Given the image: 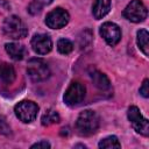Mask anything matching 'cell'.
<instances>
[{
	"instance_id": "4fadbf2b",
	"label": "cell",
	"mask_w": 149,
	"mask_h": 149,
	"mask_svg": "<svg viewBox=\"0 0 149 149\" xmlns=\"http://www.w3.org/2000/svg\"><path fill=\"white\" fill-rule=\"evenodd\" d=\"M90 77H91L94 86L98 87L99 90H108L111 87L109 79L105 73H102L98 70H93L90 72Z\"/></svg>"
},
{
	"instance_id": "7a4b0ae2",
	"label": "cell",
	"mask_w": 149,
	"mask_h": 149,
	"mask_svg": "<svg viewBox=\"0 0 149 149\" xmlns=\"http://www.w3.org/2000/svg\"><path fill=\"white\" fill-rule=\"evenodd\" d=\"M2 31L5 36L13 38V40H20L27 36L28 28L24 24V22L16 15H10L5 19L2 24Z\"/></svg>"
},
{
	"instance_id": "30bf717a",
	"label": "cell",
	"mask_w": 149,
	"mask_h": 149,
	"mask_svg": "<svg viewBox=\"0 0 149 149\" xmlns=\"http://www.w3.org/2000/svg\"><path fill=\"white\" fill-rule=\"evenodd\" d=\"M30 45L33 50L38 55H45L52 49V41L47 34H35L31 37Z\"/></svg>"
},
{
	"instance_id": "ffe728a7",
	"label": "cell",
	"mask_w": 149,
	"mask_h": 149,
	"mask_svg": "<svg viewBox=\"0 0 149 149\" xmlns=\"http://www.w3.org/2000/svg\"><path fill=\"white\" fill-rule=\"evenodd\" d=\"M0 133L3 134V135H9L10 134V127L8 126L6 119L0 115Z\"/></svg>"
},
{
	"instance_id": "e0dca14e",
	"label": "cell",
	"mask_w": 149,
	"mask_h": 149,
	"mask_svg": "<svg viewBox=\"0 0 149 149\" xmlns=\"http://www.w3.org/2000/svg\"><path fill=\"white\" fill-rule=\"evenodd\" d=\"M98 147L99 148H120L121 144H120V142H119L116 136L111 135V136H107V137L102 139L99 142Z\"/></svg>"
},
{
	"instance_id": "277c9868",
	"label": "cell",
	"mask_w": 149,
	"mask_h": 149,
	"mask_svg": "<svg viewBox=\"0 0 149 149\" xmlns=\"http://www.w3.org/2000/svg\"><path fill=\"white\" fill-rule=\"evenodd\" d=\"M14 112L16 118L23 123H29L34 121L38 113V106L30 100H22L15 105Z\"/></svg>"
},
{
	"instance_id": "44dd1931",
	"label": "cell",
	"mask_w": 149,
	"mask_h": 149,
	"mask_svg": "<svg viewBox=\"0 0 149 149\" xmlns=\"http://www.w3.org/2000/svg\"><path fill=\"white\" fill-rule=\"evenodd\" d=\"M140 93L142 94V97L144 98H148L149 97V80L148 79H144L141 87H140Z\"/></svg>"
},
{
	"instance_id": "9a60e30c",
	"label": "cell",
	"mask_w": 149,
	"mask_h": 149,
	"mask_svg": "<svg viewBox=\"0 0 149 149\" xmlns=\"http://www.w3.org/2000/svg\"><path fill=\"white\" fill-rule=\"evenodd\" d=\"M137 45L140 48V50L148 56L149 55V34L146 29H140L137 31Z\"/></svg>"
},
{
	"instance_id": "d6986e66",
	"label": "cell",
	"mask_w": 149,
	"mask_h": 149,
	"mask_svg": "<svg viewBox=\"0 0 149 149\" xmlns=\"http://www.w3.org/2000/svg\"><path fill=\"white\" fill-rule=\"evenodd\" d=\"M51 2H52V0H33V2L30 3L28 10H29L31 14H36V13H38V12L42 9V7L48 6V5H50Z\"/></svg>"
},
{
	"instance_id": "3957f363",
	"label": "cell",
	"mask_w": 149,
	"mask_h": 149,
	"mask_svg": "<svg viewBox=\"0 0 149 149\" xmlns=\"http://www.w3.org/2000/svg\"><path fill=\"white\" fill-rule=\"evenodd\" d=\"M27 73L33 81H43L50 76V70L45 61L41 58H31L28 62Z\"/></svg>"
},
{
	"instance_id": "5b68a950",
	"label": "cell",
	"mask_w": 149,
	"mask_h": 149,
	"mask_svg": "<svg viewBox=\"0 0 149 149\" xmlns=\"http://www.w3.org/2000/svg\"><path fill=\"white\" fill-rule=\"evenodd\" d=\"M122 14L130 22L139 23V22L144 21V19L148 15V10H147V7L144 6V3L141 0H132L126 6Z\"/></svg>"
},
{
	"instance_id": "9c48e42d",
	"label": "cell",
	"mask_w": 149,
	"mask_h": 149,
	"mask_svg": "<svg viewBox=\"0 0 149 149\" xmlns=\"http://www.w3.org/2000/svg\"><path fill=\"white\" fill-rule=\"evenodd\" d=\"M100 35L111 47L116 45L121 40V29L114 22H105L100 27Z\"/></svg>"
},
{
	"instance_id": "5bb4252c",
	"label": "cell",
	"mask_w": 149,
	"mask_h": 149,
	"mask_svg": "<svg viewBox=\"0 0 149 149\" xmlns=\"http://www.w3.org/2000/svg\"><path fill=\"white\" fill-rule=\"evenodd\" d=\"M15 79V70L8 63L0 64V80L5 84H12Z\"/></svg>"
},
{
	"instance_id": "8fae6325",
	"label": "cell",
	"mask_w": 149,
	"mask_h": 149,
	"mask_svg": "<svg viewBox=\"0 0 149 149\" xmlns=\"http://www.w3.org/2000/svg\"><path fill=\"white\" fill-rule=\"evenodd\" d=\"M111 10V0H94L92 5V14L94 19L99 20L107 15Z\"/></svg>"
},
{
	"instance_id": "7402d4cb",
	"label": "cell",
	"mask_w": 149,
	"mask_h": 149,
	"mask_svg": "<svg viewBox=\"0 0 149 149\" xmlns=\"http://www.w3.org/2000/svg\"><path fill=\"white\" fill-rule=\"evenodd\" d=\"M31 148H50V143L47 142V141H44V140H42V141H40V142L34 143V144L31 146Z\"/></svg>"
},
{
	"instance_id": "ba28073f",
	"label": "cell",
	"mask_w": 149,
	"mask_h": 149,
	"mask_svg": "<svg viewBox=\"0 0 149 149\" xmlns=\"http://www.w3.org/2000/svg\"><path fill=\"white\" fill-rule=\"evenodd\" d=\"M69 20H70L69 13L64 8L57 7L47 14L45 24L51 29H61L68 24Z\"/></svg>"
},
{
	"instance_id": "52a82bcc",
	"label": "cell",
	"mask_w": 149,
	"mask_h": 149,
	"mask_svg": "<svg viewBox=\"0 0 149 149\" xmlns=\"http://www.w3.org/2000/svg\"><path fill=\"white\" fill-rule=\"evenodd\" d=\"M85 92H86V88L81 83L72 81L64 93V97H63L64 102L68 106H76L84 100Z\"/></svg>"
},
{
	"instance_id": "2e32d148",
	"label": "cell",
	"mask_w": 149,
	"mask_h": 149,
	"mask_svg": "<svg viewBox=\"0 0 149 149\" xmlns=\"http://www.w3.org/2000/svg\"><path fill=\"white\" fill-rule=\"evenodd\" d=\"M59 121H61V116H59L58 112L55 109H51V108L47 109L45 113L41 118V122L43 126H50L54 123H58Z\"/></svg>"
},
{
	"instance_id": "6da1fadb",
	"label": "cell",
	"mask_w": 149,
	"mask_h": 149,
	"mask_svg": "<svg viewBox=\"0 0 149 149\" xmlns=\"http://www.w3.org/2000/svg\"><path fill=\"white\" fill-rule=\"evenodd\" d=\"M100 121L98 114L92 109L83 111L76 121V129L83 136H90L94 134L99 128Z\"/></svg>"
},
{
	"instance_id": "7c38bea8",
	"label": "cell",
	"mask_w": 149,
	"mask_h": 149,
	"mask_svg": "<svg viewBox=\"0 0 149 149\" xmlns=\"http://www.w3.org/2000/svg\"><path fill=\"white\" fill-rule=\"evenodd\" d=\"M5 50L6 52L10 56L12 59L14 61H21L23 59L24 55H26V49L22 44H19V43H6L5 44Z\"/></svg>"
},
{
	"instance_id": "ac0fdd59",
	"label": "cell",
	"mask_w": 149,
	"mask_h": 149,
	"mask_svg": "<svg viewBox=\"0 0 149 149\" xmlns=\"http://www.w3.org/2000/svg\"><path fill=\"white\" fill-rule=\"evenodd\" d=\"M57 50L63 55H69L73 50V43L68 38H61L57 42Z\"/></svg>"
},
{
	"instance_id": "8992f818",
	"label": "cell",
	"mask_w": 149,
	"mask_h": 149,
	"mask_svg": "<svg viewBox=\"0 0 149 149\" xmlns=\"http://www.w3.org/2000/svg\"><path fill=\"white\" fill-rule=\"evenodd\" d=\"M127 116H128V120H129L132 127L137 133H140L143 136H148L149 135V122H148V120L146 118H143V115L141 114L139 107L130 106L128 108Z\"/></svg>"
}]
</instances>
